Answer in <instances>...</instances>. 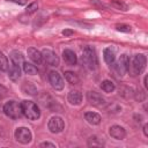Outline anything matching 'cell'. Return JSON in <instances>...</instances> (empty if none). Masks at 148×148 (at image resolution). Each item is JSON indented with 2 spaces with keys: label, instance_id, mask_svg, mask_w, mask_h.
Wrapping results in <instances>:
<instances>
[{
  "label": "cell",
  "instance_id": "f546056e",
  "mask_svg": "<svg viewBox=\"0 0 148 148\" xmlns=\"http://www.w3.org/2000/svg\"><path fill=\"white\" fill-rule=\"evenodd\" d=\"M8 1L14 2V3H17V5H20V6H24V5H27V0H8Z\"/></svg>",
  "mask_w": 148,
  "mask_h": 148
},
{
  "label": "cell",
  "instance_id": "cb8c5ba5",
  "mask_svg": "<svg viewBox=\"0 0 148 148\" xmlns=\"http://www.w3.org/2000/svg\"><path fill=\"white\" fill-rule=\"evenodd\" d=\"M112 6L113 7H116L117 9H121V10H127V5L126 3H124V2H121V1H119V0H112Z\"/></svg>",
  "mask_w": 148,
  "mask_h": 148
},
{
  "label": "cell",
  "instance_id": "9c48e42d",
  "mask_svg": "<svg viewBox=\"0 0 148 148\" xmlns=\"http://www.w3.org/2000/svg\"><path fill=\"white\" fill-rule=\"evenodd\" d=\"M42 56H43V60H44L47 65H50V66H52V67L59 66L60 59H59V57L57 56V53L53 52L52 50H49V49L43 50V51H42Z\"/></svg>",
  "mask_w": 148,
  "mask_h": 148
},
{
  "label": "cell",
  "instance_id": "7a4b0ae2",
  "mask_svg": "<svg viewBox=\"0 0 148 148\" xmlns=\"http://www.w3.org/2000/svg\"><path fill=\"white\" fill-rule=\"evenodd\" d=\"M146 65H147V58H146V56L145 54H135L133 57L132 61H130V67H128L130 74L132 76L140 75L145 71Z\"/></svg>",
  "mask_w": 148,
  "mask_h": 148
},
{
  "label": "cell",
  "instance_id": "6da1fadb",
  "mask_svg": "<svg viewBox=\"0 0 148 148\" xmlns=\"http://www.w3.org/2000/svg\"><path fill=\"white\" fill-rule=\"evenodd\" d=\"M82 64L88 68L89 71H95L97 68L98 61H97V56L95 50L91 46H86L82 51V57H81Z\"/></svg>",
  "mask_w": 148,
  "mask_h": 148
},
{
  "label": "cell",
  "instance_id": "ac0fdd59",
  "mask_svg": "<svg viewBox=\"0 0 148 148\" xmlns=\"http://www.w3.org/2000/svg\"><path fill=\"white\" fill-rule=\"evenodd\" d=\"M84 118L90 125H98L101 123V120H102V118H101V116L98 113L91 112V111L90 112H86L84 113Z\"/></svg>",
  "mask_w": 148,
  "mask_h": 148
},
{
  "label": "cell",
  "instance_id": "7402d4cb",
  "mask_svg": "<svg viewBox=\"0 0 148 148\" xmlns=\"http://www.w3.org/2000/svg\"><path fill=\"white\" fill-rule=\"evenodd\" d=\"M65 80L69 83V84H77L79 83V77L77 75L72 72V71H67L65 72Z\"/></svg>",
  "mask_w": 148,
  "mask_h": 148
},
{
  "label": "cell",
  "instance_id": "d6a6232c",
  "mask_svg": "<svg viewBox=\"0 0 148 148\" xmlns=\"http://www.w3.org/2000/svg\"><path fill=\"white\" fill-rule=\"evenodd\" d=\"M143 84H145V88H146V90L148 89V87H147V76H145V80H143Z\"/></svg>",
  "mask_w": 148,
  "mask_h": 148
},
{
  "label": "cell",
  "instance_id": "d4e9b609",
  "mask_svg": "<svg viewBox=\"0 0 148 148\" xmlns=\"http://www.w3.org/2000/svg\"><path fill=\"white\" fill-rule=\"evenodd\" d=\"M88 145H89V146H92V147H95V146L99 147V146H102L103 143H102L101 141H98L97 136H90L89 140H88Z\"/></svg>",
  "mask_w": 148,
  "mask_h": 148
},
{
  "label": "cell",
  "instance_id": "d6986e66",
  "mask_svg": "<svg viewBox=\"0 0 148 148\" xmlns=\"http://www.w3.org/2000/svg\"><path fill=\"white\" fill-rule=\"evenodd\" d=\"M22 91L24 92V94H28V95H31V96H34V95H36V92H37V88L35 87V84L32 83V82H23V84H22Z\"/></svg>",
  "mask_w": 148,
  "mask_h": 148
},
{
  "label": "cell",
  "instance_id": "4316f807",
  "mask_svg": "<svg viewBox=\"0 0 148 148\" xmlns=\"http://www.w3.org/2000/svg\"><path fill=\"white\" fill-rule=\"evenodd\" d=\"M116 29L118 31H120V32H131V27L126 25V24H117Z\"/></svg>",
  "mask_w": 148,
  "mask_h": 148
},
{
  "label": "cell",
  "instance_id": "4fadbf2b",
  "mask_svg": "<svg viewBox=\"0 0 148 148\" xmlns=\"http://www.w3.org/2000/svg\"><path fill=\"white\" fill-rule=\"evenodd\" d=\"M62 58H64L65 62H66L67 65H69V66H74V65H76V62H77V57H76L75 52L72 51V50H69V49L64 50V52H62Z\"/></svg>",
  "mask_w": 148,
  "mask_h": 148
},
{
  "label": "cell",
  "instance_id": "4dcf8cb0",
  "mask_svg": "<svg viewBox=\"0 0 148 148\" xmlns=\"http://www.w3.org/2000/svg\"><path fill=\"white\" fill-rule=\"evenodd\" d=\"M138 92H139V95H136V99H139V102H140L145 98V94L142 91H138Z\"/></svg>",
  "mask_w": 148,
  "mask_h": 148
},
{
  "label": "cell",
  "instance_id": "603a6c76",
  "mask_svg": "<svg viewBox=\"0 0 148 148\" xmlns=\"http://www.w3.org/2000/svg\"><path fill=\"white\" fill-rule=\"evenodd\" d=\"M9 67V62H8V59L7 57L3 54V52L0 51V71L2 72H6Z\"/></svg>",
  "mask_w": 148,
  "mask_h": 148
},
{
  "label": "cell",
  "instance_id": "ba28073f",
  "mask_svg": "<svg viewBox=\"0 0 148 148\" xmlns=\"http://www.w3.org/2000/svg\"><path fill=\"white\" fill-rule=\"evenodd\" d=\"M49 81H50L52 88H53L54 90H57V91L62 90L64 87H65V81H64V79H62L61 75H60L58 72H56V71H51V72L49 73Z\"/></svg>",
  "mask_w": 148,
  "mask_h": 148
},
{
  "label": "cell",
  "instance_id": "8fae6325",
  "mask_svg": "<svg viewBox=\"0 0 148 148\" xmlns=\"http://www.w3.org/2000/svg\"><path fill=\"white\" fill-rule=\"evenodd\" d=\"M109 134L111 135V138H113L116 140H123L126 136V131L124 127H121L119 125H113L110 127Z\"/></svg>",
  "mask_w": 148,
  "mask_h": 148
},
{
  "label": "cell",
  "instance_id": "52a82bcc",
  "mask_svg": "<svg viewBox=\"0 0 148 148\" xmlns=\"http://www.w3.org/2000/svg\"><path fill=\"white\" fill-rule=\"evenodd\" d=\"M47 128L51 133H60L64 131L65 128V123L62 120V118L58 117V116H54V117H51L49 123H47Z\"/></svg>",
  "mask_w": 148,
  "mask_h": 148
},
{
  "label": "cell",
  "instance_id": "e0dca14e",
  "mask_svg": "<svg viewBox=\"0 0 148 148\" xmlns=\"http://www.w3.org/2000/svg\"><path fill=\"white\" fill-rule=\"evenodd\" d=\"M9 58H10V61H12V64H14V65H17V66H21V65L24 62V56L22 54V52L17 51V50H14V51H12V52H10V56H9Z\"/></svg>",
  "mask_w": 148,
  "mask_h": 148
},
{
  "label": "cell",
  "instance_id": "5b68a950",
  "mask_svg": "<svg viewBox=\"0 0 148 148\" xmlns=\"http://www.w3.org/2000/svg\"><path fill=\"white\" fill-rule=\"evenodd\" d=\"M114 69L117 72V74L119 76H124L127 72H128V67H130V58L127 54H121L119 57V59L117 61H114Z\"/></svg>",
  "mask_w": 148,
  "mask_h": 148
},
{
  "label": "cell",
  "instance_id": "3957f363",
  "mask_svg": "<svg viewBox=\"0 0 148 148\" xmlns=\"http://www.w3.org/2000/svg\"><path fill=\"white\" fill-rule=\"evenodd\" d=\"M21 108L23 116L30 120H37L40 117V110L38 105L32 101H23L21 103Z\"/></svg>",
  "mask_w": 148,
  "mask_h": 148
},
{
  "label": "cell",
  "instance_id": "277c9868",
  "mask_svg": "<svg viewBox=\"0 0 148 148\" xmlns=\"http://www.w3.org/2000/svg\"><path fill=\"white\" fill-rule=\"evenodd\" d=\"M2 110H3V113L12 119H18L23 116L21 103H17L16 101H8L7 103H5Z\"/></svg>",
  "mask_w": 148,
  "mask_h": 148
},
{
  "label": "cell",
  "instance_id": "2e32d148",
  "mask_svg": "<svg viewBox=\"0 0 148 148\" xmlns=\"http://www.w3.org/2000/svg\"><path fill=\"white\" fill-rule=\"evenodd\" d=\"M103 58H104V61H105L109 66L113 65L114 61H116V54H114V51H113L111 47H106V49H104V51H103Z\"/></svg>",
  "mask_w": 148,
  "mask_h": 148
},
{
  "label": "cell",
  "instance_id": "5bb4252c",
  "mask_svg": "<svg viewBox=\"0 0 148 148\" xmlns=\"http://www.w3.org/2000/svg\"><path fill=\"white\" fill-rule=\"evenodd\" d=\"M67 101L71 105H80L82 102V95L77 90H71L67 96Z\"/></svg>",
  "mask_w": 148,
  "mask_h": 148
},
{
  "label": "cell",
  "instance_id": "f1b7e54d",
  "mask_svg": "<svg viewBox=\"0 0 148 148\" xmlns=\"http://www.w3.org/2000/svg\"><path fill=\"white\" fill-rule=\"evenodd\" d=\"M65 37H68V36H72L73 34H74V31L73 30H69V29H65V30H62V32H61Z\"/></svg>",
  "mask_w": 148,
  "mask_h": 148
},
{
  "label": "cell",
  "instance_id": "484cf974",
  "mask_svg": "<svg viewBox=\"0 0 148 148\" xmlns=\"http://www.w3.org/2000/svg\"><path fill=\"white\" fill-rule=\"evenodd\" d=\"M37 9H38V3L37 2H32V3H30L28 7H27V13L28 14H32V13H35V12H37Z\"/></svg>",
  "mask_w": 148,
  "mask_h": 148
},
{
  "label": "cell",
  "instance_id": "7c38bea8",
  "mask_svg": "<svg viewBox=\"0 0 148 148\" xmlns=\"http://www.w3.org/2000/svg\"><path fill=\"white\" fill-rule=\"evenodd\" d=\"M27 53H28L29 59H30L32 62H35V64H37V65H40V64L43 62L42 52L38 51L37 49H35V47H29L28 51H27Z\"/></svg>",
  "mask_w": 148,
  "mask_h": 148
},
{
  "label": "cell",
  "instance_id": "9a60e30c",
  "mask_svg": "<svg viewBox=\"0 0 148 148\" xmlns=\"http://www.w3.org/2000/svg\"><path fill=\"white\" fill-rule=\"evenodd\" d=\"M7 72H8V77L12 81H17L21 77V66L12 64L10 67H8Z\"/></svg>",
  "mask_w": 148,
  "mask_h": 148
},
{
  "label": "cell",
  "instance_id": "44dd1931",
  "mask_svg": "<svg viewBox=\"0 0 148 148\" xmlns=\"http://www.w3.org/2000/svg\"><path fill=\"white\" fill-rule=\"evenodd\" d=\"M22 66H23V71H24L25 74H28V75H36L37 74V67L35 65L24 61L22 64Z\"/></svg>",
  "mask_w": 148,
  "mask_h": 148
},
{
  "label": "cell",
  "instance_id": "8992f818",
  "mask_svg": "<svg viewBox=\"0 0 148 148\" xmlns=\"http://www.w3.org/2000/svg\"><path fill=\"white\" fill-rule=\"evenodd\" d=\"M14 136L16 139V141H18L20 143L27 145L32 140V134L31 131L28 127H18L15 130L14 132Z\"/></svg>",
  "mask_w": 148,
  "mask_h": 148
},
{
  "label": "cell",
  "instance_id": "30bf717a",
  "mask_svg": "<svg viewBox=\"0 0 148 148\" xmlns=\"http://www.w3.org/2000/svg\"><path fill=\"white\" fill-rule=\"evenodd\" d=\"M87 99L91 105H95V106H103L105 104L104 97L96 91H89L87 94Z\"/></svg>",
  "mask_w": 148,
  "mask_h": 148
},
{
  "label": "cell",
  "instance_id": "1f68e13d",
  "mask_svg": "<svg viewBox=\"0 0 148 148\" xmlns=\"http://www.w3.org/2000/svg\"><path fill=\"white\" fill-rule=\"evenodd\" d=\"M147 128H148V125H147V124H145V125H143V134H145L146 136H148V132H147Z\"/></svg>",
  "mask_w": 148,
  "mask_h": 148
},
{
  "label": "cell",
  "instance_id": "83f0119b",
  "mask_svg": "<svg viewBox=\"0 0 148 148\" xmlns=\"http://www.w3.org/2000/svg\"><path fill=\"white\" fill-rule=\"evenodd\" d=\"M39 147H51V148H56V145L52 143V142H49V141H45V142H42L39 145Z\"/></svg>",
  "mask_w": 148,
  "mask_h": 148
},
{
  "label": "cell",
  "instance_id": "ffe728a7",
  "mask_svg": "<svg viewBox=\"0 0 148 148\" xmlns=\"http://www.w3.org/2000/svg\"><path fill=\"white\" fill-rule=\"evenodd\" d=\"M101 89H102L104 92L110 94V92L114 91L116 86H114V83H113L112 81H110V80H104V81L101 83Z\"/></svg>",
  "mask_w": 148,
  "mask_h": 148
}]
</instances>
